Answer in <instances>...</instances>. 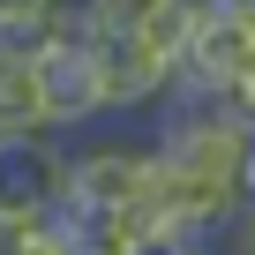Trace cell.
<instances>
[{"label":"cell","mask_w":255,"mask_h":255,"mask_svg":"<svg viewBox=\"0 0 255 255\" xmlns=\"http://www.w3.org/2000/svg\"><path fill=\"white\" fill-rule=\"evenodd\" d=\"M158 180L143 195V225H173L188 240H225L248 210V158L255 128L210 98L158 105Z\"/></svg>","instance_id":"6da1fadb"},{"label":"cell","mask_w":255,"mask_h":255,"mask_svg":"<svg viewBox=\"0 0 255 255\" xmlns=\"http://www.w3.org/2000/svg\"><path fill=\"white\" fill-rule=\"evenodd\" d=\"M158 180V135L135 128H98L68 150V195L60 203H90V210H143Z\"/></svg>","instance_id":"7a4b0ae2"},{"label":"cell","mask_w":255,"mask_h":255,"mask_svg":"<svg viewBox=\"0 0 255 255\" xmlns=\"http://www.w3.org/2000/svg\"><path fill=\"white\" fill-rule=\"evenodd\" d=\"M30 53H38L45 113H53V128H60V135H83V128L113 120V105H105V68H98V45H90V30L45 38V45H30Z\"/></svg>","instance_id":"3957f363"},{"label":"cell","mask_w":255,"mask_h":255,"mask_svg":"<svg viewBox=\"0 0 255 255\" xmlns=\"http://www.w3.org/2000/svg\"><path fill=\"white\" fill-rule=\"evenodd\" d=\"M68 135L45 128V135H15L0 143V210H53L68 195Z\"/></svg>","instance_id":"277c9868"},{"label":"cell","mask_w":255,"mask_h":255,"mask_svg":"<svg viewBox=\"0 0 255 255\" xmlns=\"http://www.w3.org/2000/svg\"><path fill=\"white\" fill-rule=\"evenodd\" d=\"M53 113H45V83H38V53L0 38V143L15 135H45Z\"/></svg>","instance_id":"5b68a950"},{"label":"cell","mask_w":255,"mask_h":255,"mask_svg":"<svg viewBox=\"0 0 255 255\" xmlns=\"http://www.w3.org/2000/svg\"><path fill=\"white\" fill-rule=\"evenodd\" d=\"M180 0H83V30H150L158 15H173Z\"/></svg>","instance_id":"8992f818"},{"label":"cell","mask_w":255,"mask_h":255,"mask_svg":"<svg viewBox=\"0 0 255 255\" xmlns=\"http://www.w3.org/2000/svg\"><path fill=\"white\" fill-rule=\"evenodd\" d=\"M203 248H210V240H188V233H173V225H135L120 255H203Z\"/></svg>","instance_id":"52a82bcc"},{"label":"cell","mask_w":255,"mask_h":255,"mask_svg":"<svg viewBox=\"0 0 255 255\" xmlns=\"http://www.w3.org/2000/svg\"><path fill=\"white\" fill-rule=\"evenodd\" d=\"M218 248H225V255H255V210H240V225H233Z\"/></svg>","instance_id":"ba28073f"},{"label":"cell","mask_w":255,"mask_h":255,"mask_svg":"<svg viewBox=\"0 0 255 255\" xmlns=\"http://www.w3.org/2000/svg\"><path fill=\"white\" fill-rule=\"evenodd\" d=\"M248 210H255V158H248Z\"/></svg>","instance_id":"9c48e42d"},{"label":"cell","mask_w":255,"mask_h":255,"mask_svg":"<svg viewBox=\"0 0 255 255\" xmlns=\"http://www.w3.org/2000/svg\"><path fill=\"white\" fill-rule=\"evenodd\" d=\"M218 8H248V15H255V0H218Z\"/></svg>","instance_id":"30bf717a"},{"label":"cell","mask_w":255,"mask_h":255,"mask_svg":"<svg viewBox=\"0 0 255 255\" xmlns=\"http://www.w3.org/2000/svg\"><path fill=\"white\" fill-rule=\"evenodd\" d=\"M203 255H225V248H218V240H210V248H203Z\"/></svg>","instance_id":"8fae6325"}]
</instances>
